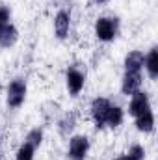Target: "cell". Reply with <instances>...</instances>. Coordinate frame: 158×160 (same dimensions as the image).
<instances>
[{"instance_id":"2e32d148","label":"cell","mask_w":158,"mask_h":160,"mask_svg":"<svg viewBox=\"0 0 158 160\" xmlns=\"http://www.w3.org/2000/svg\"><path fill=\"white\" fill-rule=\"evenodd\" d=\"M24 142H28V143H32V145L39 147V145H41V142H43V128H39V127L32 128V130H30V132L26 134Z\"/></svg>"},{"instance_id":"ffe728a7","label":"cell","mask_w":158,"mask_h":160,"mask_svg":"<svg viewBox=\"0 0 158 160\" xmlns=\"http://www.w3.org/2000/svg\"><path fill=\"white\" fill-rule=\"evenodd\" d=\"M116 160H125V157H119V158H116Z\"/></svg>"},{"instance_id":"277c9868","label":"cell","mask_w":158,"mask_h":160,"mask_svg":"<svg viewBox=\"0 0 158 160\" xmlns=\"http://www.w3.org/2000/svg\"><path fill=\"white\" fill-rule=\"evenodd\" d=\"M89 153V138L84 134L71 136L69 147H67V157L69 160H86Z\"/></svg>"},{"instance_id":"8992f818","label":"cell","mask_w":158,"mask_h":160,"mask_svg":"<svg viewBox=\"0 0 158 160\" xmlns=\"http://www.w3.org/2000/svg\"><path fill=\"white\" fill-rule=\"evenodd\" d=\"M132 99H130V104H128V114L132 116V118H138V116H141L143 112H147V110H151V99H149V95L145 93V91H136L134 95H130Z\"/></svg>"},{"instance_id":"ba28073f","label":"cell","mask_w":158,"mask_h":160,"mask_svg":"<svg viewBox=\"0 0 158 160\" xmlns=\"http://www.w3.org/2000/svg\"><path fill=\"white\" fill-rule=\"evenodd\" d=\"M141 73H134V71H125L123 80H121V91L123 95H134L136 91H140L141 88Z\"/></svg>"},{"instance_id":"3957f363","label":"cell","mask_w":158,"mask_h":160,"mask_svg":"<svg viewBox=\"0 0 158 160\" xmlns=\"http://www.w3.org/2000/svg\"><path fill=\"white\" fill-rule=\"evenodd\" d=\"M112 102L106 99V97H95L91 101V106H89V114H91V119L95 128H104L106 127V116H108V110H110Z\"/></svg>"},{"instance_id":"e0dca14e","label":"cell","mask_w":158,"mask_h":160,"mask_svg":"<svg viewBox=\"0 0 158 160\" xmlns=\"http://www.w3.org/2000/svg\"><path fill=\"white\" fill-rule=\"evenodd\" d=\"M125 160H145V149L141 147V145H132L130 149H128V153L126 155H123Z\"/></svg>"},{"instance_id":"9a60e30c","label":"cell","mask_w":158,"mask_h":160,"mask_svg":"<svg viewBox=\"0 0 158 160\" xmlns=\"http://www.w3.org/2000/svg\"><path fill=\"white\" fill-rule=\"evenodd\" d=\"M36 151H37L36 145H32V143H28V142H22V143L19 145L17 153H15V160H34Z\"/></svg>"},{"instance_id":"30bf717a","label":"cell","mask_w":158,"mask_h":160,"mask_svg":"<svg viewBox=\"0 0 158 160\" xmlns=\"http://www.w3.org/2000/svg\"><path fill=\"white\" fill-rule=\"evenodd\" d=\"M75 127H77V112H67L58 119V132L63 138H69Z\"/></svg>"},{"instance_id":"5bb4252c","label":"cell","mask_w":158,"mask_h":160,"mask_svg":"<svg viewBox=\"0 0 158 160\" xmlns=\"http://www.w3.org/2000/svg\"><path fill=\"white\" fill-rule=\"evenodd\" d=\"M123 119H125V112H123V108L117 106V104H112L110 110H108V116H106V127H110V128H117L119 125L123 123Z\"/></svg>"},{"instance_id":"ac0fdd59","label":"cell","mask_w":158,"mask_h":160,"mask_svg":"<svg viewBox=\"0 0 158 160\" xmlns=\"http://www.w3.org/2000/svg\"><path fill=\"white\" fill-rule=\"evenodd\" d=\"M11 24V9L7 6H0V32Z\"/></svg>"},{"instance_id":"d6986e66","label":"cell","mask_w":158,"mask_h":160,"mask_svg":"<svg viewBox=\"0 0 158 160\" xmlns=\"http://www.w3.org/2000/svg\"><path fill=\"white\" fill-rule=\"evenodd\" d=\"M97 4H104V2H108V0H95Z\"/></svg>"},{"instance_id":"7a4b0ae2","label":"cell","mask_w":158,"mask_h":160,"mask_svg":"<svg viewBox=\"0 0 158 160\" xmlns=\"http://www.w3.org/2000/svg\"><path fill=\"white\" fill-rule=\"evenodd\" d=\"M26 91H28L26 80L13 78L7 84V89H6V102H7V106L9 108H21L22 102L26 101Z\"/></svg>"},{"instance_id":"44dd1931","label":"cell","mask_w":158,"mask_h":160,"mask_svg":"<svg viewBox=\"0 0 158 160\" xmlns=\"http://www.w3.org/2000/svg\"><path fill=\"white\" fill-rule=\"evenodd\" d=\"M0 160H2V153H0Z\"/></svg>"},{"instance_id":"8fae6325","label":"cell","mask_w":158,"mask_h":160,"mask_svg":"<svg viewBox=\"0 0 158 160\" xmlns=\"http://www.w3.org/2000/svg\"><path fill=\"white\" fill-rule=\"evenodd\" d=\"M134 123H136V128H138L140 132L151 134V132L155 130V114H153V110H147V112H143L141 116L134 118Z\"/></svg>"},{"instance_id":"7c38bea8","label":"cell","mask_w":158,"mask_h":160,"mask_svg":"<svg viewBox=\"0 0 158 160\" xmlns=\"http://www.w3.org/2000/svg\"><path fill=\"white\" fill-rule=\"evenodd\" d=\"M143 67L149 75L151 80L158 78V47H153L149 50V54H145V62H143Z\"/></svg>"},{"instance_id":"9c48e42d","label":"cell","mask_w":158,"mask_h":160,"mask_svg":"<svg viewBox=\"0 0 158 160\" xmlns=\"http://www.w3.org/2000/svg\"><path fill=\"white\" fill-rule=\"evenodd\" d=\"M143 62H145V54L141 50H132L125 56V71H134V73H141L143 69Z\"/></svg>"},{"instance_id":"52a82bcc","label":"cell","mask_w":158,"mask_h":160,"mask_svg":"<svg viewBox=\"0 0 158 160\" xmlns=\"http://www.w3.org/2000/svg\"><path fill=\"white\" fill-rule=\"evenodd\" d=\"M71 30V13L67 9H60L54 17V34L58 39H65Z\"/></svg>"},{"instance_id":"4fadbf2b","label":"cell","mask_w":158,"mask_h":160,"mask_svg":"<svg viewBox=\"0 0 158 160\" xmlns=\"http://www.w3.org/2000/svg\"><path fill=\"white\" fill-rule=\"evenodd\" d=\"M19 39V32H17V28L13 26V22L9 24V26H6L2 32H0V47L2 48H9V47H13L15 43Z\"/></svg>"},{"instance_id":"5b68a950","label":"cell","mask_w":158,"mask_h":160,"mask_svg":"<svg viewBox=\"0 0 158 160\" xmlns=\"http://www.w3.org/2000/svg\"><path fill=\"white\" fill-rule=\"evenodd\" d=\"M84 84H86V73L77 67V65H71L67 71H65V86H67V91L77 97L80 91L84 89Z\"/></svg>"},{"instance_id":"6da1fadb","label":"cell","mask_w":158,"mask_h":160,"mask_svg":"<svg viewBox=\"0 0 158 160\" xmlns=\"http://www.w3.org/2000/svg\"><path fill=\"white\" fill-rule=\"evenodd\" d=\"M119 34V19L117 17H99L95 22V36L99 41L110 43Z\"/></svg>"}]
</instances>
